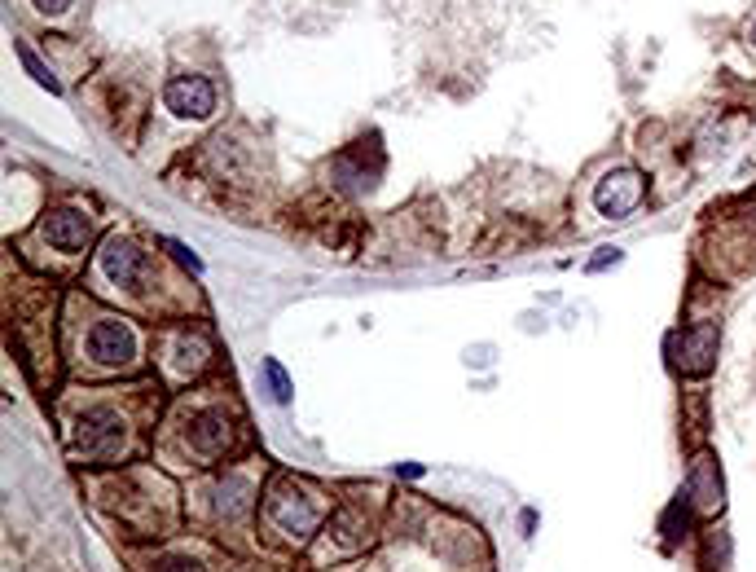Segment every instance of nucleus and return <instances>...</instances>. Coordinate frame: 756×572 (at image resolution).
Segmentation results:
<instances>
[{"mask_svg": "<svg viewBox=\"0 0 756 572\" xmlns=\"http://www.w3.org/2000/svg\"><path fill=\"white\" fill-rule=\"evenodd\" d=\"M97 269H102V278L115 286V291H132L141 278H146V251L137 247L132 238H106L102 251H97Z\"/></svg>", "mask_w": 756, "mask_h": 572, "instance_id": "obj_5", "label": "nucleus"}, {"mask_svg": "<svg viewBox=\"0 0 756 572\" xmlns=\"http://www.w3.org/2000/svg\"><path fill=\"white\" fill-rule=\"evenodd\" d=\"M264 511H269V520L282 528V533H291V537H308V533H313V528L321 524V511H317V506L308 502L286 476L273 480L269 498H264Z\"/></svg>", "mask_w": 756, "mask_h": 572, "instance_id": "obj_1", "label": "nucleus"}, {"mask_svg": "<svg viewBox=\"0 0 756 572\" xmlns=\"http://www.w3.org/2000/svg\"><path fill=\"white\" fill-rule=\"evenodd\" d=\"M264 379H269V392H273V401L277 405H286L291 401V379H286V370H282V361H264Z\"/></svg>", "mask_w": 756, "mask_h": 572, "instance_id": "obj_13", "label": "nucleus"}, {"mask_svg": "<svg viewBox=\"0 0 756 572\" xmlns=\"http://www.w3.org/2000/svg\"><path fill=\"white\" fill-rule=\"evenodd\" d=\"M163 106L172 110L176 119H207L216 110V88L203 75H176L163 88Z\"/></svg>", "mask_w": 756, "mask_h": 572, "instance_id": "obj_7", "label": "nucleus"}, {"mask_svg": "<svg viewBox=\"0 0 756 572\" xmlns=\"http://www.w3.org/2000/svg\"><path fill=\"white\" fill-rule=\"evenodd\" d=\"M88 357L97 366H115V370H128L137 361V330L119 317H97L88 326Z\"/></svg>", "mask_w": 756, "mask_h": 572, "instance_id": "obj_3", "label": "nucleus"}, {"mask_svg": "<svg viewBox=\"0 0 756 572\" xmlns=\"http://www.w3.org/2000/svg\"><path fill=\"white\" fill-rule=\"evenodd\" d=\"M18 58H22V66H27V71H31V80H36L40 88H49V93H62V84L53 80V71H49V66H44V62L36 58V53L27 49V44H18Z\"/></svg>", "mask_w": 756, "mask_h": 572, "instance_id": "obj_12", "label": "nucleus"}, {"mask_svg": "<svg viewBox=\"0 0 756 572\" xmlns=\"http://www.w3.org/2000/svg\"><path fill=\"white\" fill-rule=\"evenodd\" d=\"M748 40H752V49H756V18L748 22Z\"/></svg>", "mask_w": 756, "mask_h": 572, "instance_id": "obj_18", "label": "nucleus"}, {"mask_svg": "<svg viewBox=\"0 0 756 572\" xmlns=\"http://www.w3.org/2000/svg\"><path fill=\"white\" fill-rule=\"evenodd\" d=\"M36 9L40 14H49V18H62L66 9H71V0H36Z\"/></svg>", "mask_w": 756, "mask_h": 572, "instance_id": "obj_16", "label": "nucleus"}, {"mask_svg": "<svg viewBox=\"0 0 756 572\" xmlns=\"http://www.w3.org/2000/svg\"><path fill=\"white\" fill-rule=\"evenodd\" d=\"M717 344H721L717 322L686 326L682 335H673V366L682 374H708L713 370V361H717Z\"/></svg>", "mask_w": 756, "mask_h": 572, "instance_id": "obj_6", "label": "nucleus"}, {"mask_svg": "<svg viewBox=\"0 0 756 572\" xmlns=\"http://www.w3.org/2000/svg\"><path fill=\"white\" fill-rule=\"evenodd\" d=\"M229 440H233V423L220 410H203L189 423V445L203 458H220L229 449Z\"/></svg>", "mask_w": 756, "mask_h": 572, "instance_id": "obj_8", "label": "nucleus"}, {"mask_svg": "<svg viewBox=\"0 0 756 572\" xmlns=\"http://www.w3.org/2000/svg\"><path fill=\"white\" fill-rule=\"evenodd\" d=\"M686 502H695L704 515H717L721 511V476H717V462L713 458H699L695 471H691V484H686Z\"/></svg>", "mask_w": 756, "mask_h": 572, "instance_id": "obj_10", "label": "nucleus"}, {"mask_svg": "<svg viewBox=\"0 0 756 572\" xmlns=\"http://www.w3.org/2000/svg\"><path fill=\"white\" fill-rule=\"evenodd\" d=\"M207 366V344L198 335H176L168 348V370L172 379H194L198 370Z\"/></svg>", "mask_w": 756, "mask_h": 572, "instance_id": "obj_11", "label": "nucleus"}, {"mask_svg": "<svg viewBox=\"0 0 756 572\" xmlns=\"http://www.w3.org/2000/svg\"><path fill=\"white\" fill-rule=\"evenodd\" d=\"M44 238H49L58 251H66V256H75V251L88 247L93 229H88V220H84L80 212L62 207V212H49V220H44Z\"/></svg>", "mask_w": 756, "mask_h": 572, "instance_id": "obj_9", "label": "nucleus"}, {"mask_svg": "<svg viewBox=\"0 0 756 572\" xmlns=\"http://www.w3.org/2000/svg\"><path fill=\"white\" fill-rule=\"evenodd\" d=\"M124 440H128L124 418L115 410H106V405L84 410L80 423H75V445H80L84 458H115L119 449H124Z\"/></svg>", "mask_w": 756, "mask_h": 572, "instance_id": "obj_2", "label": "nucleus"}, {"mask_svg": "<svg viewBox=\"0 0 756 572\" xmlns=\"http://www.w3.org/2000/svg\"><path fill=\"white\" fill-rule=\"evenodd\" d=\"M163 247H168V251H172V256H176V260H181V264H185V269H189V273H198V269H203V260H198V256H194V251H189V247H181V242H172V238H168V242H163Z\"/></svg>", "mask_w": 756, "mask_h": 572, "instance_id": "obj_14", "label": "nucleus"}, {"mask_svg": "<svg viewBox=\"0 0 756 572\" xmlns=\"http://www.w3.org/2000/svg\"><path fill=\"white\" fill-rule=\"evenodd\" d=\"M607 264H620V251H616V247H603V256H594V260H589V273L607 269Z\"/></svg>", "mask_w": 756, "mask_h": 572, "instance_id": "obj_17", "label": "nucleus"}, {"mask_svg": "<svg viewBox=\"0 0 756 572\" xmlns=\"http://www.w3.org/2000/svg\"><path fill=\"white\" fill-rule=\"evenodd\" d=\"M642 198H647V176L633 172V168H616L594 185V207L611 220L633 216L642 207Z\"/></svg>", "mask_w": 756, "mask_h": 572, "instance_id": "obj_4", "label": "nucleus"}, {"mask_svg": "<svg viewBox=\"0 0 756 572\" xmlns=\"http://www.w3.org/2000/svg\"><path fill=\"white\" fill-rule=\"evenodd\" d=\"M159 572H203V564L198 559H163Z\"/></svg>", "mask_w": 756, "mask_h": 572, "instance_id": "obj_15", "label": "nucleus"}]
</instances>
